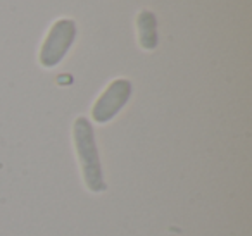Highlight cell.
<instances>
[{"label":"cell","instance_id":"obj_1","mask_svg":"<svg viewBox=\"0 0 252 236\" xmlns=\"http://www.w3.org/2000/svg\"><path fill=\"white\" fill-rule=\"evenodd\" d=\"M73 138H74V148L80 160L81 176H83L85 186L92 193H104L107 190V183L104 179V171H102L100 153L95 142L94 126L85 116L74 121L73 126Z\"/></svg>","mask_w":252,"mask_h":236},{"label":"cell","instance_id":"obj_2","mask_svg":"<svg viewBox=\"0 0 252 236\" xmlns=\"http://www.w3.org/2000/svg\"><path fill=\"white\" fill-rule=\"evenodd\" d=\"M76 38V23L73 19H59L49 30L42 49L38 54V60L43 67L50 69L56 67L69 52L71 45Z\"/></svg>","mask_w":252,"mask_h":236},{"label":"cell","instance_id":"obj_3","mask_svg":"<svg viewBox=\"0 0 252 236\" xmlns=\"http://www.w3.org/2000/svg\"><path fill=\"white\" fill-rule=\"evenodd\" d=\"M131 81L126 78H118V80L111 81L104 93L95 100L94 107H92V119L98 124H105L111 119H114L119 114L123 107L128 104L131 97Z\"/></svg>","mask_w":252,"mask_h":236},{"label":"cell","instance_id":"obj_4","mask_svg":"<svg viewBox=\"0 0 252 236\" xmlns=\"http://www.w3.org/2000/svg\"><path fill=\"white\" fill-rule=\"evenodd\" d=\"M138 42L142 49L154 50L158 47V19L151 11H142L137 16Z\"/></svg>","mask_w":252,"mask_h":236}]
</instances>
